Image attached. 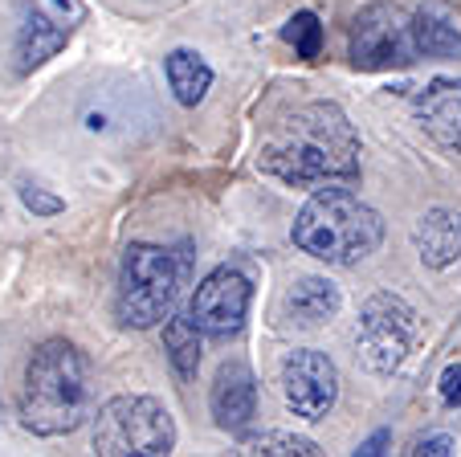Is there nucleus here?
<instances>
[{"label": "nucleus", "mask_w": 461, "mask_h": 457, "mask_svg": "<svg viewBox=\"0 0 461 457\" xmlns=\"http://www.w3.org/2000/svg\"><path fill=\"white\" fill-rule=\"evenodd\" d=\"M420 58L412 17L401 5L375 0L351 21V66L356 69H409Z\"/></svg>", "instance_id": "0eeeda50"}, {"label": "nucleus", "mask_w": 461, "mask_h": 457, "mask_svg": "<svg viewBox=\"0 0 461 457\" xmlns=\"http://www.w3.org/2000/svg\"><path fill=\"white\" fill-rule=\"evenodd\" d=\"M66 41H70V29L58 25L50 13L29 5V9L21 13V29H17V69L29 74V69L45 66L58 50H66Z\"/></svg>", "instance_id": "ddd939ff"}, {"label": "nucleus", "mask_w": 461, "mask_h": 457, "mask_svg": "<svg viewBox=\"0 0 461 457\" xmlns=\"http://www.w3.org/2000/svg\"><path fill=\"white\" fill-rule=\"evenodd\" d=\"M0 421H5V397H0Z\"/></svg>", "instance_id": "393cba45"}, {"label": "nucleus", "mask_w": 461, "mask_h": 457, "mask_svg": "<svg viewBox=\"0 0 461 457\" xmlns=\"http://www.w3.org/2000/svg\"><path fill=\"white\" fill-rule=\"evenodd\" d=\"M453 437H445V433H437V437H425V441H417V449L412 453H420V457H445V453H453Z\"/></svg>", "instance_id": "4be33fe9"}, {"label": "nucleus", "mask_w": 461, "mask_h": 457, "mask_svg": "<svg viewBox=\"0 0 461 457\" xmlns=\"http://www.w3.org/2000/svg\"><path fill=\"white\" fill-rule=\"evenodd\" d=\"M441 400L449 408L461 405V363H449V368L441 371Z\"/></svg>", "instance_id": "412c9836"}, {"label": "nucleus", "mask_w": 461, "mask_h": 457, "mask_svg": "<svg viewBox=\"0 0 461 457\" xmlns=\"http://www.w3.org/2000/svg\"><path fill=\"white\" fill-rule=\"evenodd\" d=\"M417 311L401 294L392 290H380L359 306V323H356V343H359V355L372 371L388 376L396 371L404 360H409L412 343H417Z\"/></svg>", "instance_id": "423d86ee"}, {"label": "nucleus", "mask_w": 461, "mask_h": 457, "mask_svg": "<svg viewBox=\"0 0 461 457\" xmlns=\"http://www.w3.org/2000/svg\"><path fill=\"white\" fill-rule=\"evenodd\" d=\"M417 123L425 127V135L445 151L461 156V78H437L412 103Z\"/></svg>", "instance_id": "9b49d317"}, {"label": "nucleus", "mask_w": 461, "mask_h": 457, "mask_svg": "<svg viewBox=\"0 0 461 457\" xmlns=\"http://www.w3.org/2000/svg\"><path fill=\"white\" fill-rule=\"evenodd\" d=\"M282 37L294 45V53L303 61H314L322 50V25L314 13H294V17L286 21V29H282Z\"/></svg>", "instance_id": "6ab92c4d"}, {"label": "nucleus", "mask_w": 461, "mask_h": 457, "mask_svg": "<svg viewBox=\"0 0 461 457\" xmlns=\"http://www.w3.org/2000/svg\"><path fill=\"white\" fill-rule=\"evenodd\" d=\"M412 37H417L420 58H457L461 53V33H453L445 21L429 17V13L412 17Z\"/></svg>", "instance_id": "f3484780"}, {"label": "nucleus", "mask_w": 461, "mask_h": 457, "mask_svg": "<svg viewBox=\"0 0 461 457\" xmlns=\"http://www.w3.org/2000/svg\"><path fill=\"white\" fill-rule=\"evenodd\" d=\"M184 266L176 261L172 250L151 242H131L122 250L119 266V294H114V311L122 327L148 331L172 315L176 294H180Z\"/></svg>", "instance_id": "20e7f679"}, {"label": "nucleus", "mask_w": 461, "mask_h": 457, "mask_svg": "<svg viewBox=\"0 0 461 457\" xmlns=\"http://www.w3.org/2000/svg\"><path fill=\"white\" fill-rule=\"evenodd\" d=\"M388 441H392V433H388V429H380L375 437H367L364 445L356 449V453H359V457H375V453H384V445H388Z\"/></svg>", "instance_id": "5701e85b"}, {"label": "nucleus", "mask_w": 461, "mask_h": 457, "mask_svg": "<svg viewBox=\"0 0 461 457\" xmlns=\"http://www.w3.org/2000/svg\"><path fill=\"white\" fill-rule=\"evenodd\" d=\"M164 69H167V87H172L176 103H184V106L204 103V95H209V87H212V69L201 53L196 50H172L167 61H164Z\"/></svg>", "instance_id": "2eb2a0df"}, {"label": "nucleus", "mask_w": 461, "mask_h": 457, "mask_svg": "<svg viewBox=\"0 0 461 457\" xmlns=\"http://www.w3.org/2000/svg\"><path fill=\"white\" fill-rule=\"evenodd\" d=\"M176 421L156 397H114L95 416V453L103 457H167Z\"/></svg>", "instance_id": "39448f33"}, {"label": "nucleus", "mask_w": 461, "mask_h": 457, "mask_svg": "<svg viewBox=\"0 0 461 457\" xmlns=\"http://www.w3.org/2000/svg\"><path fill=\"white\" fill-rule=\"evenodd\" d=\"M209 413L217 421V429L241 433L258 413V376L249 371V363L233 360L217 371L209 392Z\"/></svg>", "instance_id": "9d476101"}, {"label": "nucleus", "mask_w": 461, "mask_h": 457, "mask_svg": "<svg viewBox=\"0 0 461 457\" xmlns=\"http://www.w3.org/2000/svg\"><path fill=\"white\" fill-rule=\"evenodd\" d=\"M53 5H61V9H70V0H53Z\"/></svg>", "instance_id": "b1692460"}, {"label": "nucleus", "mask_w": 461, "mask_h": 457, "mask_svg": "<svg viewBox=\"0 0 461 457\" xmlns=\"http://www.w3.org/2000/svg\"><path fill=\"white\" fill-rule=\"evenodd\" d=\"M241 453H266V457H314L319 445L298 433H253L241 441Z\"/></svg>", "instance_id": "a211bd4d"}, {"label": "nucleus", "mask_w": 461, "mask_h": 457, "mask_svg": "<svg viewBox=\"0 0 461 457\" xmlns=\"http://www.w3.org/2000/svg\"><path fill=\"white\" fill-rule=\"evenodd\" d=\"M282 397L303 421H322L339 400V368L314 347H294L282 360Z\"/></svg>", "instance_id": "1a4fd4ad"}, {"label": "nucleus", "mask_w": 461, "mask_h": 457, "mask_svg": "<svg viewBox=\"0 0 461 457\" xmlns=\"http://www.w3.org/2000/svg\"><path fill=\"white\" fill-rule=\"evenodd\" d=\"M258 168L294 188L351 184L359 176V135L343 106L306 103L266 135Z\"/></svg>", "instance_id": "f257e3e1"}, {"label": "nucleus", "mask_w": 461, "mask_h": 457, "mask_svg": "<svg viewBox=\"0 0 461 457\" xmlns=\"http://www.w3.org/2000/svg\"><path fill=\"white\" fill-rule=\"evenodd\" d=\"M253 302V282L241 266H217L188 302V319L201 335L229 339L245 327Z\"/></svg>", "instance_id": "6e6552de"}, {"label": "nucleus", "mask_w": 461, "mask_h": 457, "mask_svg": "<svg viewBox=\"0 0 461 457\" xmlns=\"http://www.w3.org/2000/svg\"><path fill=\"white\" fill-rule=\"evenodd\" d=\"M412 242H417V253L425 266H433V270L453 266L461 258V213H453V208H429L417 221Z\"/></svg>", "instance_id": "4468645a"}, {"label": "nucleus", "mask_w": 461, "mask_h": 457, "mask_svg": "<svg viewBox=\"0 0 461 457\" xmlns=\"http://www.w3.org/2000/svg\"><path fill=\"white\" fill-rule=\"evenodd\" d=\"M164 352H167V360H172L176 376L196 379V368H201V331L192 327L188 315H167Z\"/></svg>", "instance_id": "dca6fc26"}, {"label": "nucleus", "mask_w": 461, "mask_h": 457, "mask_svg": "<svg viewBox=\"0 0 461 457\" xmlns=\"http://www.w3.org/2000/svg\"><path fill=\"white\" fill-rule=\"evenodd\" d=\"M17 416L33 437H66L90 416V360L70 339H45L33 352Z\"/></svg>", "instance_id": "f03ea898"}, {"label": "nucleus", "mask_w": 461, "mask_h": 457, "mask_svg": "<svg viewBox=\"0 0 461 457\" xmlns=\"http://www.w3.org/2000/svg\"><path fill=\"white\" fill-rule=\"evenodd\" d=\"M21 200H25V208L33 216H58L61 208H66V200H61V197H50L41 184H29V180L21 184Z\"/></svg>", "instance_id": "aec40b11"}, {"label": "nucleus", "mask_w": 461, "mask_h": 457, "mask_svg": "<svg viewBox=\"0 0 461 457\" xmlns=\"http://www.w3.org/2000/svg\"><path fill=\"white\" fill-rule=\"evenodd\" d=\"M294 245L314 261L327 266H356V261L372 258L384 242V216L372 205L348 188L322 184L311 200L303 205L294 229H290Z\"/></svg>", "instance_id": "7ed1b4c3"}, {"label": "nucleus", "mask_w": 461, "mask_h": 457, "mask_svg": "<svg viewBox=\"0 0 461 457\" xmlns=\"http://www.w3.org/2000/svg\"><path fill=\"white\" fill-rule=\"evenodd\" d=\"M343 294L331 278H298L282 298V323L294 331H319L339 315Z\"/></svg>", "instance_id": "f8f14e48"}]
</instances>
